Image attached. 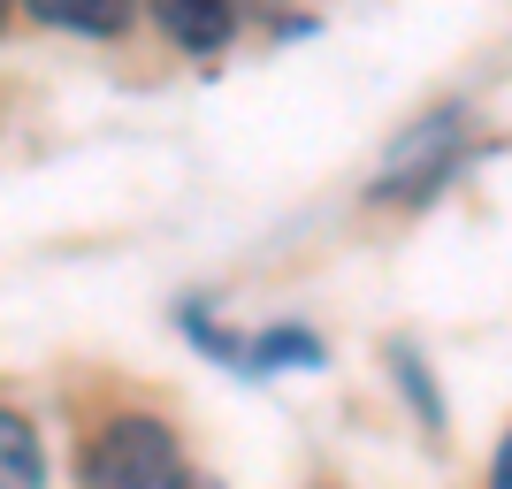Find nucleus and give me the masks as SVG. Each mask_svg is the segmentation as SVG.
<instances>
[{"label":"nucleus","instance_id":"10","mask_svg":"<svg viewBox=\"0 0 512 489\" xmlns=\"http://www.w3.org/2000/svg\"><path fill=\"white\" fill-rule=\"evenodd\" d=\"M8 16H16V0H0V31H8Z\"/></svg>","mask_w":512,"mask_h":489},{"label":"nucleus","instance_id":"7","mask_svg":"<svg viewBox=\"0 0 512 489\" xmlns=\"http://www.w3.org/2000/svg\"><path fill=\"white\" fill-rule=\"evenodd\" d=\"M276 367H321V337H306V329H268L260 344H245V375H276Z\"/></svg>","mask_w":512,"mask_h":489},{"label":"nucleus","instance_id":"9","mask_svg":"<svg viewBox=\"0 0 512 489\" xmlns=\"http://www.w3.org/2000/svg\"><path fill=\"white\" fill-rule=\"evenodd\" d=\"M176 489H222V482H207V474H176Z\"/></svg>","mask_w":512,"mask_h":489},{"label":"nucleus","instance_id":"8","mask_svg":"<svg viewBox=\"0 0 512 489\" xmlns=\"http://www.w3.org/2000/svg\"><path fill=\"white\" fill-rule=\"evenodd\" d=\"M490 489H512V436L497 444V459H490Z\"/></svg>","mask_w":512,"mask_h":489},{"label":"nucleus","instance_id":"1","mask_svg":"<svg viewBox=\"0 0 512 489\" xmlns=\"http://www.w3.org/2000/svg\"><path fill=\"white\" fill-rule=\"evenodd\" d=\"M176 474H184L176 428L153 421V413H115V421L85 444L77 482L85 489H176Z\"/></svg>","mask_w":512,"mask_h":489},{"label":"nucleus","instance_id":"5","mask_svg":"<svg viewBox=\"0 0 512 489\" xmlns=\"http://www.w3.org/2000/svg\"><path fill=\"white\" fill-rule=\"evenodd\" d=\"M0 489H46V451L23 413L0 405Z\"/></svg>","mask_w":512,"mask_h":489},{"label":"nucleus","instance_id":"3","mask_svg":"<svg viewBox=\"0 0 512 489\" xmlns=\"http://www.w3.org/2000/svg\"><path fill=\"white\" fill-rule=\"evenodd\" d=\"M153 23H161L176 46H192V54H222V46L237 39L230 0H153Z\"/></svg>","mask_w":512,"mask_h":489},{"label":"nucleus","instance_id":"2","mask_svg":"<svg viewBox=\"0 0 512 489\" xmlns=\"http://www.w3.org/2000/svg\"><path fill=\"white\" fill-rule=\"evenodd\" d=\"M459 153H467V123H459L451 107L428 115V123H413L406 138H398V153L383 161V176H375V199H428L459 169Z\"/></svg>","mask_w":512,"mask_h":489},{"label":"nucleus","instance_id":"6","mask_svg":"<svg viewBox=\"0 0 512 489\" xmlns=\"http://www.w3.org/2000/svg\"><path fill=\"white\" fill-rule=\"evenodd\" d=\"M390 367H398V383H406V398H413V413H421V428H428V436H444V398H436V375H428V360L413 352L406 337H390Z\"/></svg>","mask_w":512,"mask_h":489},{"label":"nucleus","instance_id":"11","mask_svg":"<svg viewBox=\"0 0 512 489\" xmlns=\"http://www.w3.org/2000/svg\"><path fill=\"white\" fill-rule=\"evenodd\" d=\"M230 8H245V0H230Z\"/></svg>","mask_w":512,"mask_h":489},{"label":"nucleus","instance_id":"4","mask_svg":"<svg viewBox=\"0 0 512 489\" xmlns=\"http://www.w3.org/2000/svg\"><path fill=\"white\" fill-rule=\"evenodd\" d=\"M31 16L62 23V31H85V39H115V31H130L138 0H31Z\"/></svg>","mask_w":512,"mask_h":489}]
</instances>
